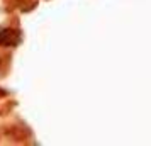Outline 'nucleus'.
<instances>
[{
  "mask_svg": "<svg viewBox=\"0 0 151 146\" xmlns=\"http://www.w3.org/2000/svg\"><path fill=\"white\" fill-rule=\"evenodd\" d=\"M21 32L17 29H2L0 31V46L7 48V46H17L21 42Z\"/></svg>",
  "mask_w": 151,
  "mask_h": 146,
  "instance_id": "nucleus-1",
  "label": "nucleus"
},
{
  "mask_svg": "<svg viewBox=\"0 0 151 146\" xmlns=\"http://www.w3.org/2000/svg\"><path fill=\"white\" fill-rule=\"evenodd\" d=\"M5 95H7V92L4 90V88H0V99H2V97H5Z\"/></svg>",
  "mask_w": 151,
  "mask_h": 146,
  "instance_id": "nucleus-2",
  "label": "nucleus"
},
{
  "mask_svg": "<svg viewBox=\"0 0 151 146\" xmlns=\"http://www.w3.org/2000/svg\"><path fill=\"white\" fill-rule=\"evenodd\" d=\"M0 63H2V60H0Z\"/></svg>",
  "mask_w": 151,
  "mask_h": 146,
  "instance_id": "nucleus-3",
  "label": "nucleus"
}]
</instances>
